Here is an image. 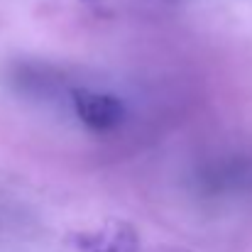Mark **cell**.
Instances as JSON below:
<instances>
[{
	"instance_id": "6da1fadb",
	"label": "cell",
	"mask_w": 252,
	"mask_h": 252,
	"mask_svg": "<svg viewBox=\"0 0 252 252\" xmlns=\"http://www.w3.org/2000/svg\"><path fill=\"white\" fill-rule=\"evenodd\" d=\"M71 100H74V110H76L79 120L93 132L115 130L125 118L123 100L115 98V95H108V93H95V91L79 88V91L71 93Z\"/></svg>"
}]
</instances>
